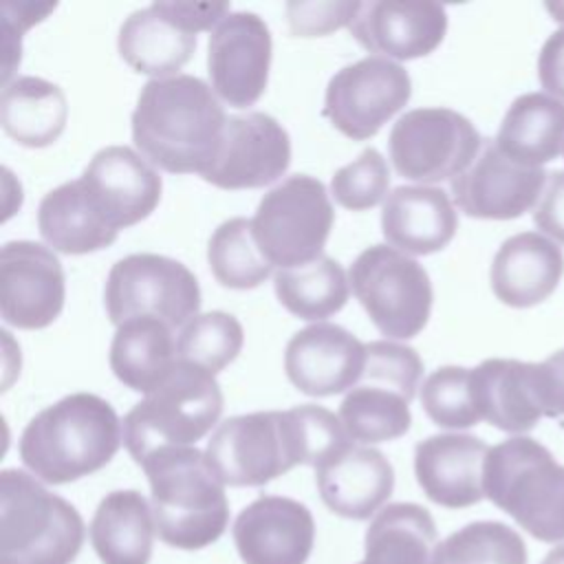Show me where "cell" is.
I'll list each match as a JSON object with an SVG mask.
<instances>
[{"instance_id": "cell-20", "label": "cell", "mask_w": 564, "mask_h": 564, "mask_svg": "<svg viewBox=\"0 0 564 564\" xmlns=\"http://www.w3.org/2000/svg\"><path fill=\"white\" fill-rule=\"evenodd\" d=\"M231 533L245 564H306L315 522L293 498L260 496L238 513Z\"/></svg>"}, {"instance_id": "cell-13", "label": "cell", "mask_w": 564, "mask_h": 564, "mask_svg": "<svg viewBox=\"0 0 564 564\" xmlns=\"http://www.w3.org/2000/svg\"><path fill=\"white\" fill-rule=\"evenodd\" d=\"M271 53V31L258 13H227L207 42V73L218 99L234 108L253 106L267 88Z\"/></svg>"}, {"instance_id": "cell-38", "label": "cell", "mask_w": 564, "mask_h": 564, "mask_svg": "<svg viewBox=\"0 0 564 564\" xmlns=\"http://www.w3.org/2000/svg\"><path fill=\"white\" fill-rule=\"evenodd\" d=\"M282 423L295 465L317 467L326 458L352 445L339 414L322 405L304 403L282 410Z\"/></svg>"}, {"instance_id": "cell-12", "label": "cell", "mask_w": 564, "mask_h": 564, "mask_svg": "<svg viewBox=\"0 0 564 564\" xmlns=\"http://www.w3.org/2000/svg\"><path fill=\"white\" fill-rule=\"evenodd\" d=\"M205 456L229 487H258L295 467L282 412H251L225 419L207 441Z\"/></svg>"}, {"instance_id": "cell-9", "label": "cell", "mask_w": 564, "mask_h": 564, "mask_svg": "<svg viewBox=\"0 0 564 564\" xmlns=\"http://www.w3.org/2000/svg\"><path fill=\"white\" fill-rule=\"evenodd\" d=\"M399 176L421 185L454 181L482 148L474 123L452 108H414L397 119L388 137Z\"/></svg>"}, {"instance_id": "cell-8", "label": "cell", "mask_w": 564, "mask_h": 564, "mask_svg": "<svg viewBox=\"0 0 564 564\" xmlns=\"http://www.w3.org/2000/svg\"><path fill=\"white\" fill-rule=\"evenodd\" d=\"M348 280L370 322L392 339L419 335L432 311V282L423 264L390 247H366L350 264Z\"/></svg>"}, {"instance_id": "cell-39", "label": "cell", "mask_w": 564, "mask_h": 564, "mask_svg": "<svg viewBox=\"0 0 564 564\" xmlns=\"http://www.w3.org/2000/svg\"><path fill=\"white\" fill-rule=\"evenodd\" d=\"M425 414L447 430H465L480 421L471 394V368L441 366L421 386Z\"/></svg>"}, {"instance_id": "cell-16", "label": "cell", "mask_w": 564, "mask_h": 564, "mask_svg": "<svg viewBox=\"0 0 564 564\" xmlns=\"http://www.w3.org/2000/svg\"><path fill=\"white\" fill-rule=\"evenodd\" d=\"M112 229H126L148 218L161 200L163 181L156 167L128 145H106L77 178Z\"/></svg>"}, {"instance_id": "cell-36", "label": "cell", "mask_w": 564, "mask_h": 564, "mask_svg": "<svg viewBox=\"0 0 564 564\" xmlns=\"http://www.w3.org/2000/svg\"><path fill=\"white\" fill-rule=\"evenodd\" d=\"M518 531L496 520H478L438 542L432 564H527Z\"/></svg>"}, {"instance_id": "cell-41", "label": "cell", "mask_w": 564, "mask_h": 564, "mask_svg": "<svg viewBox=\"0 0 564 564\" xmlns=\"http://www.w3.org/2000/svg\"><path fill=\"white\" fill-rule=\"evenodd\" d=\"M423 375V361L412 346L377 339L366 344V366L359 383H372L414 399Z\"/></svg>"}, {"instance_id": "cell-18", "label": "cell", "mask_w": 564, "mask_h": 564, "mask_svg": "<svg viewBox=\"0 0 564 564\" xmlns=\"http://www.w3.org/2000/svg\"><path fill=\"white\" fill-rule=\"evenodd\" d=\"M366 366V344L350 330L315 322L297 330L284 350L289 381L308 397H330L352 390Z\"/></svg>"}, {"instance_id": "cell-28", "label": "cell", "mask_w": 564, "mask_h": 564, "mask_svg": "<svg viewBox=\"0 0 564 564\" xmlns=\"http://www.w3.org/2000/svg\"><path fill=\"white\" fill-rule=\"evenodd\" d=\"M154 533L152 505L134 489L104 496L90 520V544L101 564H148Z\"/></svg>"}, {"instance_id": "cell-19", "label": "cell", "mask_w": 564, "mask_h": 564, "mask_svg": "<svg viewBox=\"0 0 564 564\" xmlns=\"http://www.w3.org/2000/svg\"><path fill=\"white\" fill-rule=\"evenodd\" d=\"M447 13L434 0H370L350 24L352 37L392 62L430 55L445 37Z\"/></svg>"}, {"instance_id": "cell-11", "label": "cell", "mask_w": 564, "mask_h": 564, "mask_svg": "<svg viewBox=\"0 0 564 564\" xmlns=\"http://www.w3.org/2000/svg\"><path fill=\"white\" fill-rule=\"evenodd\" d=\"M408 70L388 57L368 55L337 70L324 97V115L348 139L375 137L410 99Z\"/></svg>"}, {"instance_id": "cell-43", "label": "cell", "mask_w": 564, "mask_h": 564, "mask_svg": "<svg viewBox=\"0 0 564 564\" xmlns=\"http://www.w3.org/2000/svg\"><path fill=\"white\" fill-rule=\"evenodd\" d=\"M57 2L0 0V48H2V86H7L20 64L22 33L53 13ZM15 79V77H13Z\"/></svg>"}, {"instance_id": "cell-44", "label": "cell", "mask_w": 564, "mask_h": 564, "mask_svg": "<svg viewBox=\"0 0 564 564\" xmlns=\"http://www.w3.org/2000/svg\"><path fill=\"white\" fill-rule=\"evenodd\" d=\"M156 7L181 24L189 33L212 31L227 13H231L229 2H194V0H156Z\"/></svg>"}, {"instance_id": "cell-24", "label": "cell", "mask_w": 564, "mask_h": 564, "mask_svg": "<svg viewBox=\"0 0 564 564\" xmlns=\"http://www.w3.org/2000/svg\"><path fill=\"white\" fill-rule=\"evenodd\" d=\"M564 253L555 240L538 231H520L507 238L489 269L494 295L513 308L544 302L560 284Z\"/></svg>"}, {"instance_id": "cell-46", "label": "cell", "mask_w": 564, "mask_h": 564, "mask_svg": "<svg viewBox=\"0 0 564 564\" xmlns=\"http://www.w3.org/2000/svg\"><path fill=\"white\" fill-rule=\"evenodd\" d=\"M538 77L542 88L564 104V29L553 31L538 55Z\"/></svg>"}, {"instance_id": "cell-42", "label": "cell", "mask_w": 564, "mask_h": 564, "mask_svg": "<svg viewBox=\"0 0 564 564\" xmlns=\"http://www.w3.org/2000/svg\"><path fill=\"white\" fill-rule=\"evenodd\" d=\"M359 9L357 0H291L286 2V22L295 37H322L350 26Z\"/></svg>"}, {"instance_id": "cell-3", "label": "cell", "mask_w": 564, "mask_h": 564, "mask_svg": "<svg viewBox=\"0 0 564 564\" xmlns=\"http://www.w3.org/2000/svg\"><path fill=\"white\" fill-rule=\"evenodd\" d=\"M150 482L156 535L181 551L214 544L227 529L225 485L196 445L163 447L141 463Z\"/></svg>"}, {"instance_id": "cell-21", "label": "cell", "mask_w": 564, "mask_h": 564, "mask_svg": "<svg viewBox=\"0 0 564 564\" xmlns=\"http://www.w3.org/2000/svg\"><path fill=\"white\" fill-rule=\"evenodd\" d=\"M489 447L471 434H434L414 449V476L423 494L447 509H465L485 498L482 471Z\"/></svg>"}, {"instance_id": "cell-31", "label": "cell", "mask_w": 564, "mask_h": 564, "mask_svg": "<svg viewBox=\"0 0 564 564\" xmlns=\"http://www.w3.org/2000/svg\"><path fill=\"white\" fill-rule=\"evenodd\" d=\"M37 229L59 253L82 256L117 240L112 229L88 200L79 181H68L44 194L37 207Z\"/></svg>"}, {"instance_id": "cell-49", "label": "cell", "mask_w": 564, "mask_h": 564, "mask_svg": "<svg viewBox=\"0 0 564 564\" xmlns=\"http://www.w3.org/2000/svg\"><path fill=\"white\" fill-rule=\"evenodd\" d=\"M544 7H546V11L551 13L553 20H557L560 24H564V2H546Z\"/></svg>"}, {"instance_id": "cell-37", "label": "cell", "mask_w": 564, "mask_h": 564, "mask_svg": "<svg viewBox=\"0 0 564 564\" xmlns=\"http://www.w3.org/2000/svg\"><path fill=\"white\" fill-rule=\"evenodd\" d=\"M245 341L242 324L225 311L198 313L176 337L178 359L216 375L229 366Z\"/></svg>"}, {"instance_id": "cell-17", "label": "cell", "mask_w": 564, "mask_h": 564, "mask_svg": "<svg viewBox=\"0 0 564 564\" xmlns=\"http://www.w3.org/2000/svg\"><path fill=\"white\" fill-rule=\"evenodd\" d=\"M291 163V139L267 112L231 115L225 141L203 178L220 189H253L278 181Z\"/></svg>"}, {"instance_id": "cell-1", "label": "cell", "mask_w": 564, "mask_h": 564, "mask_svg": "<svg viewBox=\"0 0 564 564\" xmlns=\"http://www.w3.org/2000/svg\"><path fill=\"white\" fill-rule=\"evenodd\" d=\"M227 119L203 79L185 73L150 79L132 112V141L154 167L203 176L220 154Z\"/></svg>"}, {"instance_id": "cell-14", "label": "cell", "mask_w": 564, "mask_h": 564, "mask_svg": "<svg viewBox=\"0 0 564 564\" xmlns=\"http://www.w3.org/2000/svg\"><path fill=\"white\" fill-rule=\"evenodd\" d=\"M66 280L53 249L13 240L0 249V313L22 330L46 328L64 308Z\"/></svg>"}, {"instance_id": "cell-4", "label": "cell", "mask_w": 564, "mask_h": 564, "mask_svg": "<svg viewBox=\"0 0 564 564\" xmlns=\"http://www.w3.org/2000/svg\"><path fill=\"white\" fill-rule=\"evenodd\" d=\"M84 533L79 511L33 474H0V564H73Z\"/></svg>"}, {"instance_id": "cell-34", "label": "cell", "mask_w": 564, "mask_h": 564, "mask_svg": "<svg viewBox=\"0 0 564 564\" xmlns=\"http://www.w3.org/2000/svg\"><path fill=\"white\" fill-rule=\"evenodd\" d=\"M339 419L352 441L364 445L386 443L410 430V401L388 388L357 383L339 403Z\"/></svg>"}, {"instance_id": "cell-45", "label": "cell", "mask_w": 564, "mask_h": 564, "mask_svg": "<svg viewBox=\"0 0 564 564\" xmlns=\"http://www.w3.org/2000/svg\"><path fill=\"white\" fill-rule=\"evenodd\" d=\"M533 223L544 236L564 245V170L546 176L544 192L533 207Z\"/></svg>"}, {"instance_id": "cell-22", "label": "cell", "mask_w": 564, "mask_h": 564, "mask_svg": "<svg viewBox=\"0 0 564 564\" xmlns=\"http://www.w3.org/2000/svg\"><path fill=\"white\" fill-rule=\"evenodd\" d=\"M322 502L348 520L377 513L394 489V469L375 447L348 445L315 467Z\"/></svg>"}, {"instance_id": "cell-30", "label": "cell", "mask_w": 564, "mask_h": 564, "mask_svg": "<svg viewBox=\"0 0 564 564\" xmlns=\"http://www.w3.org/2000/svg\"><path fill=\"white\" fill-rule=\"evenodd\" d=\"M68 121L64 90L42 77L22 75L2 86V130L26 148H46L59 139Z\"/></svg>"}, {"instance_id": "cell-25", "label": "cell", "mask_w": 564, "mask_h": 564, "mask_svg": "<svg viewBox=\"0 0 564 564\" xmlns=\"http://www.w3.org/2000/svg\"><path fill=\"white\" fill-rule=\"evenodd\" d=\"M458 216L447 192L434 185L394 187L381 207V231L390 247L427 256L449 245Z\"/></svg>"}, {"instance_id": "cell-40", "label": "cell", "mask_w": 564, "mask_h": 564, "mask_svg": "<svg viewBox=\"0 0 564 564\" xmlns=\"http://www.w3.org/2000/svg\"><path fill=\"white\" fill-rule=\"evenodd\" d=\"M388 185L390 170L383 154L375 148H366L357 159L333 174L330 194L341 207L364 212L388 198Z\"/></svg>"}, {"instance_id": "cell-29", "label": "cell", "mask_w": 564, "mask_h": 564, "mask_svg": "<svg viewBox=\"0 0 564 564\" xmlns=\"http://www.w3.org/2000/svg\"><path fill=\"white\" fill-rule=\"evenodd\" d=\"M496 143L522 165L542 167L557 159L564 152V104L549 93L516 97L500 121Z\"/></svg>"}, {"instance_id": "cell-5", "label": "cell", "mask_w": 564, "mask_h": 564, "mask_svg": "<svg viewBox=\"0 0 564 564\" xmlns=\"http://www.w3.org/2000/svg\"><path fill=\"white\" fill-rule=\"evenodd\" d=\"M482 487L529 535L564 542V465L542 443L513 436L489 447Z\"/></svg>"}, {"instance_id": "cell-10", "label": "cell", "mask_w": 564, "mask_h": 564, "mask_svg": "<svg viewBox=\"0 0 564 564\" xmlns=\"http://www.w3.org/2000/svg\"><path fill=\"white\" fill-rule=\"evenodd\" d=\"M104 300L115 326L130 317L150 315L172 328H183L198 315L200 289L183 262L159 253H130L112 264Z\"/></svg>"}, {"instance_id": "cell-47", "label": "cell", "mask_w": 564, "mask_h": 564, "mask_svg": "<svg viewBox=\"0 0 564 564\" xmlns=\"http://www.w3.org/2000/svg\"><path fill=\"white\" fill-rule=\"evenodd\" d=\"M538 375L546 416H564V348L540 361Z\"/></svg>"}, {"instance_id": "cell-7", "label": "cell", "mask_w": 564, "mask_h": 564, "mask_svg": "<svg viewBox=\"0 0 564 564\" xmlns=\"http://www.w3.org/2000/svg\"><path fill=\"white\" fill-rule=\"evenodd\" d=\"M335 212L322 181L293 174L269 189L251 218L260 253L278 269L302 267L324 256Z\"/></svg>"}, {"instance_id": "cell-23", "label": "cell", "mask_w": 564, "mask_h": 564, "mask_svg": "<svg viewBox=\"0 0 564 564\" xmlns=\"http://www.w3.org/2000/svg\"><path fill=\"white\" fill-rule=\"evenodd\" d=\"M471 394L480 421L494 427L522 434L546 416L538 364L518 359H485L471 368Z\"/></svg>"}, {"instance_id": "cell-27", "label": "cell", "mask_w": 564, "mask_h": 564, "mask_svg": "<svg viewBox=\"0 0 564 564\" xmlns=\"http://www.w3.org/2000/svg\"><path fill=\"white\" fill-rule=\"evenodd\" d=\"M176 364V339L163 319L139 315L117 326L110 344V368L130 390L145 397L165 381Z\"/></svg>"}, {"instance_id": "cell-15", "label": "cell", "mask_w": 564, "mask_h": 564, "mask_svg": "<svg viewBox=\"0 0 564 564\" xmlns=\"http://www.w3.org/2000/svg\"><path fill=\"white\" fill-rule=\"evenodd\" d=\"M546 176L544 167L522 165L496 139H485L474 163L452 181V196L471 218L511 220L538 205Z\"/></svg>"}, {"instance_id": "cell-32", "label": "cell", "mask_w": 564, "mask_h": 564, "mask_svg": "<svg viewBox=\"0 0 564 564\" xmlns=\"http://www.w3.org/2000/svg\"><path fill=\"white\" fill-rule=\"evenodd\" d=\"M436 538L434 518L425 507L392 502L370 522L359 564H432Z\"/></svg>"}, {"instance_id": "cell-6", "label": "cell", "mask_w": 564, "mask_h": 564, "mask_svg": "<svg viewBox=\"0 0 564 564\" xmlns=\"http://www.w3.org/2000/svg\"><path fill=\"white\" fill-rule=\"evenodd\" d=\"M223 392L212 372L181 361L123 416V445L141 465L163 447L196 445L220 419Z\"/></svg>"}, {"instance_id": "cell-2", "label": "cell", "mask_w": 564, "mask_h": 564, "mask_svg": "<svg viewBox=\"0 0 564 564\" xmlns=\"http://www.w3.org/2000/svg\"><path fill=\"white\" fill-rule=\"evenodd\" d=\"M123 441L112 405L90 392L68 394L37 412L20 436V458L42 482L66 485L106 467Z\"/></svg>"}, {"instance_id": "cell-33", "label": "cell", "mask_w": 564, "mask_h": 564, "mask_svg": "<svg viewBox=\"0 0 564 564\" xmlns=\"http://www.w3.org/2000/svg\"><path fill=\"white\" fill-rule=\"evenodd\" d=\"M273 286L280 304L289 313L315 322L341 311L350 293L346 271L330 256H319L302 267L278 269Z\"/></svg>"}, {"instance_id": "cell-35", "label": "cell", "mask_w": 564, "mask_h": 564, "mask_svg": "<svg viewBox=\"0 0 564 564\" xmlns=\"http://www.w3.org/2000/svg\"><path fill=\"white\" fill-rule=\"evenodd\" d=\"M207 262L214 278L227 289H256L273 271L260 253L249 218L236 216L220 223L207 245Z\"/></svg>"}, {"instance_id": "cell-26", "label": "cell", "mask_w": 564, "mask_h": 564, "mask_svg": "<svg viewBox=\"0 0 564 564\" xmlns=\"http://www.w3.org/2000/svg\"><path fill=\"white\" fill-rule=\"evenodd\" d=\"M121 59L141 75L163 79L178 75L196 51V35L167 18L156 2L132 11L117 35Z\"/></svg>"}, {"instance_id": "cell-48", "label": "cell", "mask_w": 564, "mask_h": 564, "mask_svg": "<svg viewBox=\"0 0 564 564\" xmlns=\"http://www.w3.org/2000/svg\"><path fill=\"white\" fill-rule=\"evenodd\" d=\"M542 564H564V544H560L553 551H549L546 557L542 560Z\"/></svg>"}]
</instances>
